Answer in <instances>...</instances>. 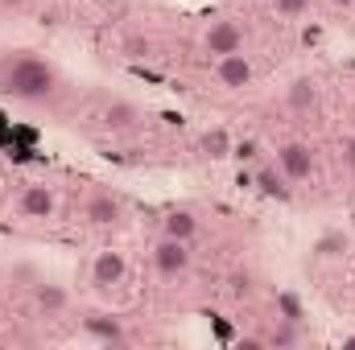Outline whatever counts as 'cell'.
<instances>
[{"instance_id":"cell-15","label":"cell","mask_w":355,"mask_h":350,"mask_svg":"<svg viewBox=\"0 0 355 350\" xmlns=\"http://www.w3.org/2000/svg\"><path fill=\"white\" fill-rule=\"evenodd\" d=\"M198 153H202V157H211V161H223V157H232V136H227L223 128H211V132H202Z\"/></svg>"},{"instance_id":"cell-7","label":"cell","mask_w":355,"mask_h":350,"mask_svg":"<svg viewBox=\"0 0 355 350\" xmlns=\"http://www.w3.org/2000/svg\"><path fill=\"white\" fill-rule=\"evenodd\" d=\"M99 120H103V128H107V132L124 136V132L145 128V107H141V103H132V99H124V95H112V99L103 103Z\"/></svg>"},{"instance_id":"cell-3","label":"cell","mask_w":355,"mask_h":350,"mask_svg":"<svg viewBox=\"0 0 355 350\" xmlns=\"http://www.w3.org/2000/svg\"><path fill=\"white\" fill-rule=\"evenodd\" d=\"M198 50H202L207 58H223V54L244 50V25L232 21V17H215V21H207L202 33H198Z\"/></svg>"},{"instance_id":"cell-2","label":"cell","mask_w":355,"mask_h":350,"mask_svg":"<svg viewBox=\"0 0 355 350\" xmlns=\"http://www.w3.org/2000/svg\"><path fill=\"white\" fill-rule=\"evenodd\" d=\"M83 223L91 231H116L124 223V198L112 194L107 185H91L83 198Z\"/></svg>"},{"instance_id":"cell-1","label":"cell","mask_w":355,"mask_h":350,"mask_svg":"<svg viewBox=\"0 0 355 350\" xmlns=\"http://www.w3.org/2000/svg\"><path fill=\"white\" fill-rule=\"evenodd\" d=\"M58 91H62V75H58V66L50 58L29 54V50H17V54L0 58V95H8L12 103L42 107Z\"/></svg>"},{"instance_id":"cell-20","label":"cell","mask_w":355,"mask_h":350,"mask_svg":"<svg viewBox=\"0 0 355 350\" xmlns=\"http://www.w3.org/2000/svg\"><path fill=\"white\" fill-rule=\"evenodd\" d=\"M343 347H347V350H355V334H352V338H347V342H343Z\"/></svg>"},{"instance_id":"cell-6","label":"cell","mask_w":355,"mask_h":350,"mask_svg":"<svg viewBox=\"0 0 355 350\" xmlns=\"http://www.w3.org/2000/svg\"><path fill=\"white\" fill-rule=\"evenodd\" d=\"M54 210H58V194H54V185H46V181H33V185H25V190L17 194V219L46 223V219H54Z\"/></svg>"},{"instance_id":"cell-5","label":"cell","mask_w":355,"mask_h":350,"mask_svg":"<svg viewBox=\"0 0 355 350\" xmlns=\"http://www.w3.org/2000/svg\"><path fill=\"white\" fill-rule=\"evenodd\" d=\"M87 280L95 293H116L124 280H128V260H124V252H116V248H103V252H95V260L87 268Z\"/></svg>"},{"instance_id":"cell-4","label":"cell","mask_w":355,"mask_h":350,"mask_svg":"<svg viewBox=\"0 0 355 350\" xmlns=\"http://www.w3.org/2000/svg\"><path fill=\"white\" fill-rule=\"evenodd\" d=\"M149 260H153V272H157L162 280H182V276L190 272V264H194V252H190L186 239H170V235H162V239L153 243Z\"/></svg>"},{"instance_id":"cell-19","label":"cell","mask_w":355,"mask_h":350,"mask_svg":"<svg viewBox=\"0 0 355 350\" xmlns=\"http://www.w3.org/2000/svg\"><path fill=\"white\" fill-rule=\"evenodd\" d=\"M331 4H335V8H352L355 0H331Z\"/></svg>"},{"instance_id":"cell-11","label":"cell","mask_w":355,"mask_h":350,"mask_svg":"<svg viewBox=\"0 0 355 350\" xmlns=\"http://www.w3.org/2000/svg\"><path fill=\"white\" fill-rule=\"evenodd\" d=\"M202 231V219H198V210L194 206H170L166 214H162V235H170V239H194Z\"/></svg>"},{"instance_id":"cell-10","label":"cell","mask_w":355,"mask_h":350,"mask_svg":"<svg viewBox=\"0 0 355 350\" xmlns=\"http://www.w3.org/2000/svg\"><path fill=\"white\" fill-rule=\"evenodd\" d=\"M83 334L99 347H124L128 342V330H124V317L116 313H87L83 317Z\"/></svg>"},{"instance_id":"cell-17","label":"cell","mask_w":355,"mask_h":350,"mask_svg":"<svg viewBox=\"0 0 355 350\" xmlns=\"http://www.w3.org/2000/svg\"><path fill=\"white\" fill-rule=\"evenodd\" d=\"M268 8L281 17V21H297L310 12V0H268Z\"/></svg>"},{"instance_id":"cell-14","label":"cell","mask_w":355,"mask_h":350,"mask_svg":"<svg viewBox=\"0 0 355 350\" xmlns=\"http://www.w3.org/2000/svg\"><path fill=\"white\" fill-rule=\"evenodd\" d=\"M285 107L297 111V116H306L310 107H318V83H314V79H297V83H289V87H285Z\"/></svg>"},{"instance_id":"cell-12","label":"cell","mask_w":355,"mask_h":350,"mask_svg":"<svg viewBox=\"0 0 355 350\" xmlns=\"http://www.w3.org/2000/svg\"><path fill=\"white\" fill-rule=\"evenodd\" d=\"M252 181H257V190H261L265 198H272V202H289V198H293V181L281 174V165H277V161L261 165V169L252 174Z\"/></svg>"},{"instance_id":"cell-8","label":"cell","mask_w":355,"mask_h":350,"mask_svg":"<svg viewBox=\"0 0 355 350\" xmlns=\"http://www.w3.org/2000/svg\"><path fill=\"white\" fill-rule=\"evenodd\" d=\"M277 165H281V174L289 177L293 185H302V181H310L314 177V149L306 145V140H285V145H277Z\"/></svg>"},{"instance_id":"cell-9","label":"cell","mask_w":355,"mask_h":350,"mask_svg":"<svg viewBox=\"0 0 355 350\" xmlns=\"http://www.w3.org/2000/svg\"><path fill=\"white\" fill-rule=\"evenodd\" d=\"M252 79H257V66H252V58H248L244 50L215 58V83L223 91H248Z\"/></svg>"},{"instance_id":"cell-13","label":"cell","mask_w":355,"mask_h":350,"mask_svg":"<svg viewBox=\"0 0 355 350\" xmlns=\"http://www.w3.org/2000/svg\"><path fill=\"white\" fill-rule=\"evenodd\" d=\"M67 305H71V293H67L62 284H54V280H37V284H33V309H37L42 317H58Z\"/></svg>"},{"instance_id":"cell-16","label":"cell","mask_w":355,"mask_h":350,"mask_svg":"<svg viewBox=\"0 0 355 350\" xmlns=\"http://www.w3.org/2000/svg\"><path fill=\"white\" fill-rule=\"evenodd\" d=\"M272 309H277V317H289V322H306V309H302V301H297L293 293H277Z\"/></svg>"},{"instance_id":"cell-18","label":"cell","mask_w":355,"mask_h":350,"mask_svg":"<svg viewBox=\"0 0 355 350\" xmlns=\"http://www.w3.org/2000/svg\"><path fill=\"white\" fill-rule=\"evenodd\" d=\"M339 153H343V165H347V174L355 177V136H347V140L339 145Z\"/></svg>"}]
</instances>
